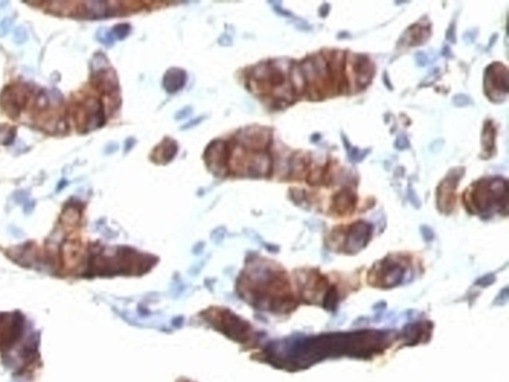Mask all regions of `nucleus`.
Returning a JSON list of instances; mask_svg holds the SVG:
<instances>
[{
  "label": "nucleus",
  "mask_w": 509,
  "mask_h": 382,
  "mask_svg": "<svg viewBox=\"0 0 509 382\" xmlns=\"http://www.w3.org/2000/svg\"><path fill=\"white\" fill-rule=\"evenodd\" d=\"M177 151L178 146L175 140L166 138L154 150L152 154V159L158 163H168L174 158Z\"/></svg>",
  "instance_id": "obj_7"
},
{
  "label": "nucleus",
  "mask_w": 509,
  "mask_h": 382,
  "mask_svg": "<svg viewBox=\"0 0 509 382\" xmlns=\"http://www.w3.org/2000/svg\"><path fill=\"white\" fill-rule=\"evenodd\" d=\"M202 119H203V118H202V117H200V118H198V119H196V120H192V121H190V122H188V123H186V124H184V125L182 126V130H186V129L193 128L194 125H197L198 123H200V122H201V120H202Z\"/></svg>",
  "instance_id": "obj_17"
},
{
  "label": "nucleus",
  "mask_w": 509,
  "mask_h": 382,
  "mask_svg": "<svg viewBox=\"0 0 509 382\" xmlns=\"http://www.w3.org/2000/svg\"><path fill=\"white\" fill-rule=\"evenodd\" d=\"M354 197L349 191H341L335 198V206L340 211L344 212L353 206Z\"/></svg>",
  "instance_id": "obj_11"
},
{
  "label": "nucleus",
  "mask_w": 509,
  "mask_h": 382,
  "mask_svg": "<svg viewBox=\"0 0 509 382\" xmlns=\"http://www.w3.org/2000/svg\"><path fill=\"white\" fill-rule=\"evenodd\" d=\"M205 160L211 172L217 176H223L227 173L229 151L227 143L223 140L211 142L205 152Z\"/></svg>",
  "instance_id": "obj_1"
},
{
  "label": "nucleus",
  "mask_w": 509,
  "mask_h": 382,
  "mask_svg": "<svg viewBox=\"0 0 509 382\" xmlns=\"http://www.w3.org/2000/svg\"><path fill=\"white\" fill-rule=\"evenodd\" d=\"M492 123L489 122L484 128V136L482 137L483 145L486 150H492V144L494 142V130H492Z\"/></svg>",
  "instance_id": "obj_13"
},
{
  "label": "nucleus",
  "mask_w": 509,
  "mask_h": 382,
  "mask_svg": "<svg viewBox=\"0 0 509 382\" xmlns=\"http://www.w3.org/2000/svg\"><path fill=\"white\" fill-rule=\"evenodd\" d=\"M130 30H131V28L128 24H118L117 26H115L113 28L112 33H113V36H115L117 39L123 40L128 36Z\"/></svg>",
  "instance_id": "obj_14"
},
{
  "label": "nucleus",
  "mask_w": 509,
  "mask_h": 382,
  "mask_svg": "<svg viewBox=\"0 0 509 382\" xmlns=\"http://www.w3.org/2000/svg\"><path fill=\"white\" fill-rule=\"evenodd\" d=\"M187 80L186 73L183 70L178 68L169 69L163 77L162 85L166 92L174 94L184 87Z\"/></svg>",
  "instance_id": "obj_6"
},
{
  "label": "nucleus",
  "mask_w": 509,
  "mask_h": 382,
  "mask_svg": "<svg viewBox=\"0 0 509 382\" xmlns=\"http://www.w3.org/2000/svg\"><path fill=\"white\" fill-rule=\"evenodd\" d=\"M136 142V139L134 138H129V139H126L125 141V145H124V150H125V153H128L132 146H134V143Z\"/></svg>",
  "instance_id": "obj_18"
},
{
  "label": "nucleus",
  "mask_w": 509,
  "mask_h": 382,
  "mask_svg": "<svg viewBox=\"0 0 509 382\" xmlns=\"http://www.w3.org/2000/svg\"><path fill=\"white\" fill-rule=\"evenodd\" d=\"M95 83L99 88V90H102L105 93H112L117 90L119 86L118 78L115 73V71L109 69L103 70L100 72L95 73Z\"/></svg>",
  "instance_id": "obj_8"
},
{
  "label": "nucleus",
  "mask_w": 509,
  "mask_h": 382,
  "mask_svg": "<svg viewBox=\"0 0 509 382\" xmlns=\"http://www.w3.org/2000/svg\"><path fill=\"white\" fill-rule=\"evenodd\" d=\"M272 157L263 152L254 153L248 160L247 174L252 177H263L272 171Z\"/></svg>",
  "instance_id": "obj_3"
},
{
  "label": "nucleus",
  "mask_w": 509,
  "mask_h": 382,
  "mask_svg": "<svg viewBox=\"0 0 509 382\" xmlns=\"http://www.w3.org/2000/svg\"><path fill=\"white\" fill-rule=\"evenodd\" d=\"M192 112V108L191 107H185L184 109H182L181 111H179L177 114H176L175 119L176 120H182V119H185L187 118L188 116H190Z\"/></svg>",
  "instance_id": "obj_16"
},
{
  "label": "nucleus",
  "mask_w": 509,
  "mask_h": 382,
  "mask_svg": "<svg viewBox=\"0 0 509 382\" xmlns=\"http://www.w3.org/2000/svg\"><path fill=\"white\" fill-rule=\"evenodd\" d=\"M291 82L293 87L297 92L300 93L304 90L306 81L304 79L302 71L300 69V66L294 65L291 68Z\"/></svg>",
  "instance_id": "obj_10"
},
{
  "label": "nucleus",
  "mask_w": 509,
  "mask_h": 382,
  "mask_svg": "<svg viewBox=\"0 0 509 382\" xmlns=\"http://www.w3.org/2000/svg\"><path fill=\"white\" fill-rule=\"evenodd\" d=\"M307 163H306V159L303 155L301 154H297L295 155L291 162H290V167H291V171L293 172L294 174H300L303 173V171L305 169Z\"/></svg>",
  "instance_id": "obj_12"
},
{
  "label": "nucleus",
  "mask_w": 509,
  "mask_h": 382,
  "mask_svg": "<svg viewBox=\"0 0 509 382\" xmlns=\"http://www.w3.org/2000/svg\"><path fill=\"white\" fill-rule=\"evenodd\" d=\"M98 38L100 40V42H102L103 44H105L106 46H109L114 43V36H113V33L105 30V29H102L99 31L98 33Z\"/></svg>",
  "instance_id": "obj_15"
},
{
  "label": "nucleus",
  "mask_w": 509,
  "mask_h": 382,
  "mask_svg": "<svg viewBox=\"0 0 509 382\" xmlns=\"http://www.w3.org/2000/svg\"><path fill=\"white\" fill-rule=\"evenodd\" d=\"M270 133L262 128H249L241 132L239 136L242 145L254 150H263L270 142Z\"/></svg>",
  "instance_id": "obj_2"
},
{
  "label": "nucleus",
  "mask_w": 509,
  "mask_h": 382,
  "mask_svg": "<svg viewBox=\"0 0 509 382\" xmlns=\"http://www.w3.org/2000/svg\"><path fill=\"white\" fill-rule=\"evenodd\" d=\"M86 129L88 131L101 128L105 122L104 108L101 101L95 98H90L85 103Z\"/></svg>",
  "instance_id": "obj_4"
},
{
  "label": "nucleus",
  "mask_w": 509,
  "mask_h": 382,
  "mask_svg": "<svg viewBox=\"0 0 509 382\" xmlns=\"http://www.w3.org/2000/svg\"><path fill=\"white\" fill-rule=\"evenodd\" d=\"M488 87H494V90L507 93L508 91V75L507 70L500 64L491 66L486 73Z\"/></svg>",
  "instance_id": "obj_5"
},
{
  "label": "nucleus",
  "mask_w": 509,
  "mask_h": 382,
  "mask_svg": "<svg viewBox=\"0 0 509 382\" xmlns=\"http://www.w3.org/2000/svg\"><path fill=\"white\" fill-rule=\"evenodd\" d=\"M85 10L88 16L93 18H101L107 15V5L102 1L87 2L85 4Z\"/></svg>",
  "instance_id": "obj_9"
}]
</instances>
